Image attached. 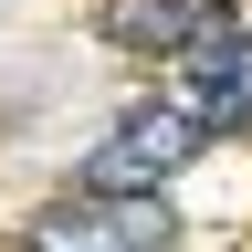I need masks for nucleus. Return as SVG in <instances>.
Segmentation results:
<instances>
[{
  "instance_id": "f257e3e1",
  "label": "nucleus",
  "mask_w": 252,
  "mask_h": 252,
  "mask_svg": "<svg viewBox=\"0 0 252 252\" xmlns=\"http://www.w3.org/2000/svg\"><path fill=\"white\" fill-rule=\"evenodd\" d=\"M189 158H200V126H189L179 105H137V116H116V137L84 158V189L94 200H158V179H179Z\"/></svg>"
},
{
  "instance_id": "f03ea898",
  "label": "nucleus",
  "mask_w": 252,
  "mask_h": 252,
  "mask_svg": "<svg viewBox=\"0 0 252 252\" xmlns=\"http://www.w3.org/2000/svg\"><path fill=\"white\" fill-rule=\"evenodd\" d=\"M21 252H179V220L158 210V200H63L32 220V242Z\"/></svg>"
},
{
  "instance_id": "7ed1b4c3",
  "label": "nucleus",
  "mask_w": 252,
  "mask_h": 252,
  "mask_svg": "<svg viewBox=\"0 0 252 252\" xmlns=\"http://www.w3.org/2000/svg\"><path fill=\"white\" fill-rule=\"evenodd\" d=\"M220 32H231V0H105V42H126V53L189 63L200 42H220Z\"/></svg>"
},
{
  "instance_id": "20e7f679",
  "label": "nucleus",
  "mask_w": 252,
  "mask_h": 252,
  "mask_svg": "<svg viewBox=\"0 0 252 252\" xmlns=\"http://www.w3.org/2000/svg\"><path fill=\"white\" fill-rule=\"evenodd\" d=\"M179 116H189V126H242V116H252V32H220V42L189 53Z\"/></svg>"
}]
</instances>
